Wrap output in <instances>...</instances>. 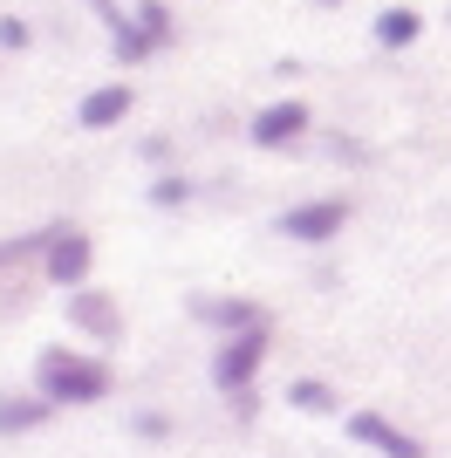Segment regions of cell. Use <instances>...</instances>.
I'll return each instance as SVG.
<instances>
[{"instance_id":"obj_1","label":"cell","mask_w":451,"mask_h":458,"mask_svg":"<svg viewBox=\"0 0 451 458\" xmlns=\"http://www.w3.org/2000/svg\"><path fill=\"white\" fill-rule=\"evenodd\" d=\"M35 390L55 411H89V403L116 397V369L96 349H41L35 356Z\"/></svg>"},{"instance_id":"obj_2","label":"cell","mask_w":451,"mask_h":458,"mask_svg":"<svg viewBox=\"0 0 451 458\" xmlns=\"http://www.w3.org/2000/svg\"><path fill=\"white\" fill-rule=\"evenodd\" d=\"M267 356H274V322L219 335V349H212V390H219V397H253Z\"/></svg>"},{"instance_id":"obj_3","label":"cell","mask_w":451,"mask_h":458,"mask_svg":"<svg viewBox=\"0 0 451 458\" xmlns=\"http://www.w3.org/2000/svg\"><path fill=\"white\" fill-rule=\"evenodd\" d=\"M349 219H356L349 199H301V206L274 212V233L294 240V247H336L342 233H349Z\"/></svg>"},{"instance_id":"obj_4","label":"cell","mask_w":451,"mask_h":458,"mask_svg":"<svg viewBox=\"0 0 451 458\" xmlns=\"http://www.w3.org/2000/svg\"><path fill=\"white\" fill-rule=\"evenodd\" d=\"M89 267H96V240L82 226H55V240L41 253V274H48L62 294H75V287H89Z\"/></svg>"},{"instance_id":"obj_5","label":"cell","mask_w":451,"mask_h":458,"mask_svg":"<svg viewBox=\"0 0 451 458\" xmlns=\"http://www.w3.org/2000/svg\"><path fill=\"white\" fill-rule=\"evenodd\" d=\"M62 308H69V328H75V335H89L96 349L123 343V308H116V294H103V287H75V294H62Z\"/></svg>"},{"instance_id":"obj_6","label":"cell","mask_w":451,"mask_h":458,"mask_svg":"<svg viewBox=\"0 0 451 458\" xmlns=\"http://www.w3.org/2000/svg\"><path fill=\"white\" fill-rule=\"evenodd\" d=\"M342 431H349L356 445H370V452H383V458H431V452H424V438H411L404 424H390L383 411H370V403H362V411H349V418H342Z\"/></svg>"},{"instance_id":"obj_7","label":"cell","mask_w":451,"mask_h":458,"mask_svg":"<svg viewBox=\"0 0 451 458\" xmlns=\"http://www.w3.org/2000/svg\"><path fill=\"white\" fill-rule=\"evenodd\" d=\"M301 131H308V103H301V96H281V103H267V110L246 123V144H253V151H287Z\"/></svg>"},{"instance_id":"obj_8","label":"cell","mask_w":451,"mask_h":458,"mask_svg":"<svg viewBox=\"0 0 451 458\" xmlns=\"http://www.w3.org/2000/svg\"><path fill=\"white\" fill-rule=\"evenodd\" d=\"M131 103H137L131 82H96V89L75 103V131H116V123L131 116Z\"/></svg>"},{"instance_id":"obj_9","label":"cell","mask_w":451,"mask_h":458,"mask_svg":"<svg viewBox=\"0 0 451 458\" xmlns=\"http://www.w3.org/2000/svg\"><path fill=\"white\" fill-rule=\"evenodd\" d=\"M191 315H199L206 328H219V335H240V328H260V322H267V308L246 301V294H199V301H191Z\"/></svg>"},{"instance_id":"obj_10","label":"cell","mask_w":451,"mask_h":458,"mask_svg":"<svg viewBox=\"0 0 451 458\" xmlns=\"http://www.w3.org/2000/svg\"><path fill=\"white\" fill-rule=\"evenodd\" d=\"M62 411L41 390H28V397H0V438H35V431H48Z\"/></svg>"},{"instance_id":"obj_11","label":"cell","mask_w":451,"mask_h":458,"mask_svg":"<svg viewBox=\"0 0 451 458\" xmlns=\"http://www.w3.org/2000/svg\"><path fill=\"white\" fill-rule=\"evenodd\" d=\"M287 403H294L301 418H336V411H342V390L328 377H294V383H287Z\"/></svg>"},{"instance_id":"obj_12","label":"cell","mask_w":451,"mask_h":458,"mask_svg":"<svg viewBox=\"0 0 451 458\" xmlns=\"http://www.w3.org/2000/svg\"><path fill=\"white\" fill-rule=\"evenodd\" d=\"M370 35L383 41V48H411V41L424 35V14H417V7H383Z\"/></svg>"},{"instance_id":"obj_13","label":"cell","mask_w":451,"mask_h":458,"mask_svg":"<svg viewBox=\"0 0 451 458\" xmlns=\"http://www.w3.org/2000/svg\"><path fill=\"white\" fill-rule=\"evenodd\" d=\"M48 240H55V226H35V233L0 240V274H14V267H28V260H41V253H48Z\"/></svg>"},{"instance_id":"obj_14","label":"cell","mask_w":451,"mask_h":458,"mask_svg":"<svg viewBox=\"0 0 451 458\" xmlns=\"http://www.w3.org/2000/svg\"><path fill=\"white\" fill-rule=\"evenodd\" d=\"M110 55L123 62V69H137V62H150V55H157V41H150L144 28H137V14H131V21H123V28L110 35Z\"/></svg>"},{"instance_id":"obj_15","label":"cell","mask_w":451,"mask_h":458,"mask_svg":"<svg viewBox=\"0 0 451 458\" xmlns=\"http://www.w3.org/2000/svg\"><path fill=\"white\" fill-rule=\"evenodd\" d=\"M144 199H150L157 212H171V206H191V178H185V172H157Z\"/></svg>"},{"instance_id":"obj_16","label":"cell","mask_w":451,"mask_h":458,"mask_svg":"<svg viewBox=\"0 0 451 458\" xmlns=\"http://www.w3.org/2000/svg\"><path fill=\"white\" fill-rule=\"evenodd\" d=\"M137 28H144L157 48H171V35H178V21H171V7L165 0H137Z\"/></svg>"},{"instance_id":"obj_17","label":"cell","mask_w":451,"mask_h":458,"mask_svg":"<svg viewBox=\"0 0 451 458\" xmlns=\"http://www.w3.org/2000/svg\"><path fill=\"white\" fill-rule=\"evenodd\" d=\"M131 438H144V445L171 438V418H165V411H150V403H144V411H131Z\"/></svg>"},{"instance_id":"obj_18","label":"cell","mask_w":451,"mask_h":458,"mask_svg":"<svg viewBox=\"0 0 451 458\" xmlns=\"http://www.w3.org/2000/svg\"><path fill=\"white\" fill-rule=\"evenodd\" d=\"M28 41H35V28H28L21 14H7V21H0V48H14V55H21Z\"/></svg>"},{"instance_id":"obj_19","label":"cell","mask_w":451,"mask_h":458,"mask_svg":"<svg viewBox=\"0 0 451 458\" xmlns=\"http://www.w3.org/2000/svg\"><path fill=\"white\" fill-rule=\"evenodd\" d=\"M315 7H342V0H315Z\"/></svg>"}]
</instances>
